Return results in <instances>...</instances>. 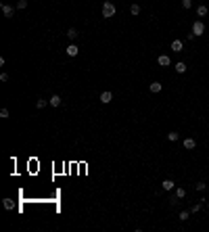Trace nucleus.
<instances>
[{
    "label": "nucleus",
    "instance_id": "1",
    "mask_svg": "<svg viewBox=\"0 0 209 232\" xmlns=\"http://www.w3.org/2000/svg\"><path fill=\"white\" fill-rule=\"evenodd\" d=\"M115 13H117V8H115V4H113L111 0H107V2L103 4V17H104V19H111V17H113Z\"/></svg>",
    "mask_w": 209,
    "mask_h": 232
},
{
    "label": "nucleus",
    "instance_id": "2",
    "mask_svg": "<svg viewBox=\"0 0 209 232\" xmlns=\"http://www.w3.org/2000/svg\"><path fill=\"white\" fill-rule=\"evenodd\" d=\"M192 34H195V36H203V34H205V23H203V21H195V23H192Z\"/></svg>",
    "mask_w": 209,
    "mask_h": 232
},
{
    "label": "nucleus",
    "instance_id": "3",
    "mask_svg": "<svg viewBox=\"0 0 209 232\" xmlns=\"http://www.w3.org/2000/svg\"><path fill=\"white\" fill-rule=\"evenodd\" d=\"M157 63H159L161 67H169V65H172V59H169L167 55H159V59H157Z\"/></svg>",
    "mask_w": 209,
    "mask_h": 232
},
{
    "label": "nucleus",
    "instance_id": "4",
    "mask_svg": "<svg viewBox=\"0 0 209 232\" xmlns=\"http://www.w3.org/2000/svg\"><path fill=\"white\" fill-rule=\"evenodd\" d=\"M113 100V92H103V94H100V103H103V105H109V103H111Z\"/></svg>",
    "mask_w": 209,
    "mask_h": 232
},
{
    "label": "nucleus",
    "instance_id": "5",
    "mask_svg": "<svg viewBox=\"0 0 209 232\" xmlns=\"http://www.w3.org/2000/svg\"><path fill=\"white\" fill-rule=\"evenodd\" d=\"M172 50H174V52H182V50H184V42H182V40H174V42H172Z\"/></svg>",
    "mask_w": 209,
    "mask_h": 232
},
{
    "label": "nucleus",
    "instance_id": "6",
    "mask_svg": "<svg viewBox=\"0 0 209 232\" xmlns=\"http://www.w3.org/2000/svg\"><path fill=\"white\" fill-rule=\"evenodd\" d=\"M161 186H163V190H174L176 188V182H174V180H169V178H165Z\"/></svg>",
    "mask_w": 209,
    "mask_h": 232
},
{
    "label": "nucleus",
    "instance_id": "7",
    "mask_svg": "<svg viewBox=\"0 0 209 232\" xmlns=\"http://www.w3.org/2000/svg\"><path fill=\"white\" fill-rule=\"evenodd\" d=\"M2 13H4V17H7V19H11V17H13V7H8V4H2Z\"/></svg>",
    "mask_w": 209,
    "mask_h": 232
},
{
    "label": "nucleus",
    "instance_id": "8",
    "mask_svg": "<svg viewBox=\"0 0 209 232\" xmlns=\"http://www.w3.org/2000/svg\"><path fill=\"white\" fill-rule=\"evenodd\" d=\"M48 103H50L52 107H61V103H63V100H61V96H59V94H52Z\"/></svg>",
    "mask_w": 209,
    "mask_h": 232
},
{
    "label": "nucleus",
    "instance_id": "9",
    "mask_svg": "<svg viewBox=\"0 0 209 232\" xmlns=\"http://www.w3.org/2000/svg\"><path fill=\"white\" fill-rule=\"evenodd\" d=\"M77 52H80V48H77L75 44H69V46H67V55L69 56H77Z\"/></svg>",
    "mask_w": 209,
    "mask_h": 232
},
{
    "label": "nucleus",
    "instance_id": "10",
    "mask_svg": "<svg viewBox=\"0 0 209 232\" xmlns=\"http://www.w3.org/2000/svg\"><path fill=\"white\" fill-rule=\"evenodd\" d=\"M195 147H197L195 138H186V140H184V148H188V151H192Z\"/></svg>",
    "mask_w": 209,
    "mask_h": 232
},
{
    "label": "nucleus",
    "instance_id": "11",
    "mask_svg": "<svg viewBox=\"0 0 209 232\" xmlns=\"http://www.w3.org/2000/svg\"><path fill=\"white\" fill-rule=\"evenodd\" d=\"M207 13H209L207 7H203V4H199V7H197V15H199V17H205Z\"/></svg>",
    "mask_w": 209,
    "mask_h": 232
},
{
    "label": "nucleus",
    "instance_id": "12",
    "mask_svg": "<svg viewBox=\"0 0 209 232\" xmlns=\"http://www.w3.org/2000/svg\"><path fill=\"white\" fill-rule=\"evenodd\" d=\"M161 88H163V84H161V82H153V84H151V92H155V94H157V92H161Z\"/></svg>",
    "mask_w": 209,
    "mask_h": 232
},
{
    "label": "nucleus",
    "instance_id": "13",
    "mask_svg": "<svg viewBox=\"0 0 209 232\" xmlns=\"http://www.w3.org/2000/svg\"><path fill=\"white\" fill-rule=\"evenodd\" d=\"M176 71H178V73H184V71H186V63H182V61H178V63H176V67H174Z\"/></svg>",
    "mask_w": 209,
    "mask_h": 232
},
{
    "label": "nucleus",
    "instance_id": "14",
    "mask_svg": "<svg viewBox=\"0 0 209 232\" xmlns=\"http://www.w3.org/2000/svg\"><path fill=\"white\" fill-rule=\"evenodd\" d=\"M67 38H69V40H75V38H77V29L69 27V29H67Z\"/></svg>",
    "mask_w": 209,
    "mask_h": 232
},
{
    "label": "nucleus",
    "instance_id": "15",
    "mask_svg": "<svg viewBox=\"0 0 209 232\" xmlns=\"http://www.w3.org/2000/svg\"><path fill=\"white\" fill-rule=\"evenodd\" d=\"M186 197V190L184 188H176V199H184Z\"/></svg>",
    "mask_w": 209,
    "mask_h": 232
},
{
    "label": "nucleus",
    "instance_id": "16",
    "mask_svg": "<svg viewBox=\"0 0 209 232\" xmlns=\"http://www.w3.org/2000/svg\"><path fill=\"white\" fill-rule=\"evenodd\" d=\"M167 138H169L172 142H176L178 138H180V134H178V132H169V134H167Z\"/></svg>",
    "mask_w": 209,
    "mask_h": 232
},
{
    "label": "nucleus",
    "instance_id": "17",
    "mask_svg": "<svg viewBox=\"0 0 209 232\" xmlns=\"http://www.w3.org/2000/svg\"><path fill=\"white\" fill-rule=\"evenodd\" d=\"M199 211H201V203H195L190 207V213H199Z\"/></svg>",
    "mask_w": 209,
    "mask_h": 232
},
{
    "label": "nucleus",
    "instance_id": "18",
    "mask_svg": "<svg viewBox=\"0 0 209 232\" xmlns=\"http://www.w3.org/2000/svg\"><path fill=\"white\" fill-rule=\"evenodd\" d=\"M130 13H132V15H138V13H140V7H138V4H132V7H130Z\"/></svg>",
    "mask_w": 209,
    "mask_h": 232
},
{
    "label": "nucleus",
    "instance_id": "19",
    "mask_svg": "<svg viewBox=\"0 0 209 232\" xmlns=\"http://www.w3.org/2000/svg\"><path fill=\"white\" fill-rule=\"evenodd\" d=\"M190 218V211H180V220L184 222V220H188Z\"/></svg>",
    "mask_w": 209,
    "mask_h": 232
},
{
    "label": "nucleus",
    "instance_id": "20",
    "mask_svg": "<svg viewBox=\"0 0 209 232\" xmlns=\"http://www.w3.org/2000/svg\"><path fill=\"white\" fill-rule=\"evenodd\" d=\"M36 107H38V109H44V107H46V100H44V99H38Z\"/></svg>",
    "mask_w": 209,
    "mask_h": 232
},
{
    "label": "nucleus",
    "instance_id": "21",
    "mask_svg": "<svg viewBox=\"0 0 209 232\" xmlns=\"http://www.w3.org/2000/svg\"><path fill=\"white\" fill-rule=\"evenodd\" d=\"M192 7V0H182V8H190Z\"/></svg>",
    "mask_w": 209,
    "mask_h": 232
},
{
    "label": "nucleus",
    "instance_id": "22",
    "mask_svg": "<svg viewBox=\"0 0 209 232\" xmlns=\"http://www.w3.org/2000/svg\"><path fill=\"white\" fill-rule=\"evenodd\" d=\"M4 209H13V201L11 199H4Z\"/></svg>",
    "mask_w": 209,
    "mask_h": 232
},
{
    "label": "nucleus",
    "instance_id": "23",
    "mask_svg": "<svg viewBox=\"0 0 209 232\" xmlns=\"http://www.w3.org/2000/svg\"><path fill=\"white\" fill-rule=\"evenodd\" d=\"M195 186H197V190H205V188H207V184H205V182H197Z\"/></svg>",
    "mask_w": 209,
    "mask_h": 232
},
{
    "label": "nucleus",
    "instance_id": "24",
    "mask_svg": "<svg viewBox=\"0 0 209 232\" xmlns=\"http://www.w3.org/2000/svg\"><path fill=\"white\" fill-rule=\"evenodd\" d=\"M27 7V0H19V2H17V8H25Z\"/></svg>",
    "mask_w": 209,
    "mask_h": 232
},
{
    "label": "nucleus",
    "instance_id": "25",
    "mask_svg": "<svg viewBox=\"0 0 209 232\" xmlns=\"http://www.w3.org/2000/svg\"><path fill=\"white\" fill-rule=\"evenodd\" d=\"M0 117H2V119H8V109H2V111H0Z\"/></svg>",
    "mask_w": 209,
    "mask_h": 232
},
{
    "label": "nucleus",
    "instance_id": "26",
    "mask_svg": "<svg viewBox=\"0 0 209 232\" xmlns=\"http://www.w3.org/2000/svg\"><path fill=\"white\" fill-rule=\"evenodd\" d=\"M0 82H8V73H0Z\"/></svg>",
    "mask_w": 209,
    "mask_h": 232
},
{
    "label": "nucleus",
    "instance_id": "27",
    "mask_svg": "<svg viewBox=\"0 0 209 232\" xmlns=\"http://www.w3.org/2000/svg\"><path fill=\"white\" fill-rule=\"evenodd\" d=\"M207 209H209V201H207Z\"/></svg>",
    "mask_w": 209,
    "mask_h": 232
}]
</instances>
